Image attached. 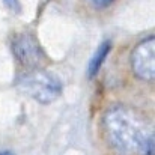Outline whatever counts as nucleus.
I'll return each mask as SVG.
<instances>
[{"mask_svg": "<svg viewBox=\"0 0 155 155\" xmlns=\"http://www.w3.org/2000/svg\"><path fill=\"white\" fill-rule=\"evenodd\" d=\"M103 130L107 143L117 155H142L154 142L148 119L127 105H113L105 111Z\"/></svg>", "mask_w": 155, "mask_h": 155, "instance_id": "f257e3e1", "label": "nucleus"}, {"mask_svg": "<svg viewBox=\"0 0 155 155\" xmlns=\"http://www.w3.org/2000/svg\"><path fill=\"white\" fill-rule=\"evenodd\" d=\"M21 91L41 104H50L56 101L62 94V81L53 72L41 68L30 69L18 80Z\"/></svg>", "mask_w": 155, "mask_h": 155, "instance_id": "f03ea898", "label": "nucleus"}, {"mask_svg": "<svg viewBox=\"0 0 155 155\" xmlns=\"http://www.w3.org/2000/svg\"><path fill=\"white\" fill-rule=\"evenodd\" d=\"M12 53L20 65L29 71L42 68L47 60L36 38L30 33H20L12 39Z\"/></svg>", "mask_w": 155, "mask_h": 155, "instance_id": "7ed1b4c3", "label": "nucleus"}, {"mask_svg": "<svg viewBox=\"0 0 155 155\" xmlns=\"http://www.w3.org/2000/svg\"><path fill=\"white\" fill-rule=\"evenodd\" d=\"M131 68L134 74L143 81H154L155 78V36L143 39L131 53Z\"/></svg>", "mask_w": 155, "mask_h": 155, "instance_id": "20e7f679", "label": "nucleus"}, {"mask_svg": "<svg viewBox=\"0 0 155 155\" xmlns=\"http://www.w3.org/2000/svg\"><path fill=\"white\" fill-rule=\"evenodd\" d=\"M110 51H111V42L110 41H104L100 44V47L97 48V51L94 53V56L89 60V66H87L89 78H94L100 72V69H101L103 63L105 62V59L108 57Z\"/></svg>", "mask_w": 155, "mask_h": 155, "instance_id": "39448f33", "label": "nucleus"}, {"mask_svg": "<svg viewBox=\"0 0 155 155\" xmlns=\"http://www.w3.org/2000/svg\"><path fill=\"white\" fill-rule=\"evenodd\" d=\"M3 3H5V6H6L9 11H12V12H15V14H18V12L21 11V3H20V0H3Z\"/></svg>", "mask_w": 155, "mask_h": 155, "instance_id": "423d86ee", "label": "nucleus"}, {"mask_svg": "<svg viewBox=\"0 0 155 155\" xmlns=\"http://www.w3.org/2000/svg\"><path fill=\"white\" fill-rule=\"evenodd\" d=\"M94 8H97V9H104V8H108L110 5H113L114 3V0H87Z\"/></svg>", "mask_w": 155, "mask_h": 155, "instance_id": "0eeeda50", "label": "nucleus"}, {"mask_svg": "<svg viewBox=\"0 0 155 155\" xmlns=\"http://www.w3.org/2000/svg\"><path fill=\"white\" fill-rule=\"evenodd\" d=\"M0 155H15L12 151H0Z\"/></svg>", "mask_w": 155, "mask_h": 155, "instance_id": "6e6552de", "label": "nucleus"}]
</instances>
